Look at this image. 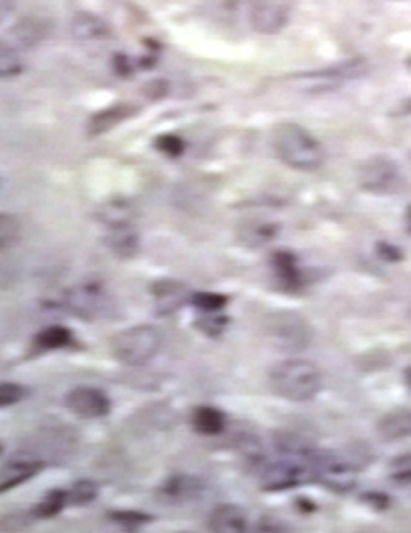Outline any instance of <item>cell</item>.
Segmentation results:
<instances>
[{
    "mask_svg": "<svg viewBox=\"0 0 411 533\" xmlns=\"http://www.w3.org/2000/svg\"><path fill=\"white\" fill-rule=\"evenodd\" d=\"M272 145L276 155L292 169L315 171L325 161L321 142L301 124L282 122L272 132Z\"/></svg>",
    "mask_w": 411,
    "mask_h": 533,
    "instance_id": "cell-1",
    "label": "cell"
},
{
    "mask_svg": "<svg viewBox=\"0 0 411 533\" xmlns=\"http://www.w3.org/2000/svg\"><path fill=\"white\" fill-rule=\"evenodd\" d=\"M270 387L280 398L292 402H309L321 392V371L301 359H290L274 365L268 375Z\"/></svg>",
    "mask_w": 411,
    "mask_h": 533,
    "instance_id": "cell-2",
    "label": "cell"
},
{
    "mask_svg": "<svg viewBox=\"0 0 411 533\" xmlns=\"http://www.w3.org/2000/svg\"><path fill=\"white\" fill-rule=\"evenodd\" d=\"M161 334L153 326H134L111 338L114 357L130 367H140L151 361L161 348Z\"/></svg>",
    "mask_w": 411,
    "mask_h": 533,
    "instance_id": "cell-3",
    "label": "cell"
},
{
    "mask_svg": "<svg viewBox=\"0 0 411 533\" xmlns=\"http://www.w3.org/2000/svg\"><path fill=\"white\" fill-rule=\"evenodd\" d=\"M292 9L294 0H251L249 23L257 33L274 35L288 25Z\"/></svg>",
    "mask_w": 411,
    "mask_h": 533,
    "instance_id": "cell-4",
    "label": "cell"
},
{
    "mask_svg": "<svg viewBox=\"0 0 411 533\" xmlns=\"http://www.w3.org/2000/svg\"><path fill=\"white\" fill-rule=\"evenodd\" d=\"M358 182L366 192L389 194L399 186L401 175L393 159L385 155H377V157H370L368 161L360 165Z\"/></svg>",
    "mask_w": 411,
    "mask_h": 533,
    "instance_id": "cell-5",
    "label": "cell"
},
{
    "mask_svg": "<svg viewBox=\"0 0 411 533\" xmlns=\"http://www.w3.org/2000/svg\"><path fill=\"white\" fill-rule=\"evenodd\" d=\"M44 470V461L29 453H17L0 466V494H5Z\"/></svg>",
    "mask_w": 411,
    "mask_h": 533,
    "instance_id": "cell-6",
    "label": "cell"
},
{
    "mask_svg": "<svg viewBox=\"0 0 411 533\" xmlns=\"http://www.w3.org/2000/svg\"><path fill=\"white\" fill-rule=\"evenodd\" d=\"M66 406L81 418H101L107 416L111 404L107 396L95 387H77L66 396Z\"/></svg>",
    "mask_w": 411,
    "mask_h": 533,
    "instance_id": "cell-7",
    "label": "cell"
},
{
    "mask_svg": "<svg viewBox=\"0 0 411 533\" xmlns=\"http://www.w3.org/2000/svg\"><path fill=\"white\" fill-rule=\"evenodd\" d=\"M272 334L278 338L280 344H286V348H305L311 340V332L305 326L303 319H298L296 315L282 313L274 326Z\"/></svg>",
    "mask_w": 411,
    "mask_h": 533,
    "instance_id": "cell-8",
    "label": "cell"
},
{
    "mask_svg": "<svg viewBox=\"0 0 411 533\" xmlns=\"http://www.w3.org/2000/svg\"><path fill=\"white\" fill-rule=\"evenodd\" d=\"M103 293L99 291V287L95 284H83V287L72 289L66 297H64V305L79 317H93L103 309Z\"/></svg>",
    "mask_w": 411,
    "mask_h": 533,
    "instance_id": "cell-9",
    "label": "cell"
},
{
    "mask_svg": "<svg viewBox=\"0 0 411 533\" xmlns=\"http://www.w3.org/2000/svg\"><path fill=\"white\" fill-rule=\"evenodd\" d=\"M377 433L387 443L409 439L411 437V410L401 408V410H393L385 414L377 424Z\"/></svg>",
    "mask_w": 411,
    "mask_h": 533,
    "instance_id": "cell-10",
    "label": "cell"
},
{
    "mask_svg": "<svg viewBox=\"0 0 411 533\" xmlns=\"http://www.w3.org/2000/svg\"><path fill=\"white\" fill-rule=\"evenodd\" d=\"M208 527L220 533H241L247 527V515L241 507L222 505L212 511L208 519Z\"/></svg>",
    "mask_w": 411,
    "mask_h": 533,
    "instance_id": "cell-11",
    "label": "cell"
},
{
    "mask_svg": "<svg viewBox=\"0 0 411 533\" xmlns=\"http://www.w3.org/2000/svg\"><path fill=\"white\" fill-rule=\"evenodd\" d=\"M74 344L72 332L64 326H48L44 330H40L33 338L31 350L35 354H42V352H52V350H62Z\"/></svg>",
    "mask_w": 411,
    "mask_h": 533,
    "instance_id": "cell-12",
    "label": "cell"
},
{
    "mask_svg": "<svg viewBox=\"0 0 411 533\" xmlns=\"http://www.w3.org/2000/svg\"><path fill=\"white\" fill-rule=\"evenodd\" d=\"M72 33H74V38L81 42H97V40L107 38L109 27L97 15L79 13L72 21Z\"/></svg>",
    "mask_w": 411,
    "mask_h": 533,
    "instance_id": "cell-13",
    "label": "cell"
},
{
    "mask_svg": "<svg viewBox=\"0 0 411 533\" xmlns=\"http://www.w3.org/2000/svg\"><path fill=\"white\" fill-rule=\"evenodd\" d=\"M13 38L25 46V48H33L40 44L44 38H46V33H48V27L42 19H37L33 15H27L23 17L15 27H13Z\"/></svg>",
    "mask_w": 411,
    "mask_h": 533,
    "instance_id": "cell-14",
    "label": "cell"
},
{
    "mask_svg": "<svg viewBox=\"0 0 411 533\" xmlns=\"http://www.w3.org/2000/svg\"><path fill=\"white\" fill-rule=\"evenodd\" d=\"M155 293V301H157V309L165 315V313H173L183 301H185V289L183 284L175 282V280H161L153 287Z\"/></svg>",
    "mask_w": 411,
    "mask_h": 533,
    "instance_id": "cell-15",
    "label": "cell"
},
{
    "mask_svg": "<svg viewBox=\"0 0 411 533\" xmlns=\"http://www.w3.org/2000/svg\"><path fill=\"white\" fill-rule=\"evenodd\" d=\"M134 112H136V108H132V105H114V108L95 114L89 122V130H91V134H105L107 130L116 128L126 118L134 116Z\"/></svg>",
    "mask_w": 411,
    "mask_h": 533,
    "instance_id": "cell-16",
    "label": "cell"
},
{
    "mask_svg": "<svg viewBox=\"0 0 411 533\" xmlns=\"http://www.w3.org/2000/svg\"><path fill=\"white\" fill-rule=\"evenodd\" d=\"M192 424H194V429L202 435H218L224 429V416L216 408L202 406V408L194 410Z\"/></svg>",
    "mask_w": 411,
    "mask_h": 533,
    "instance_id": "cell-17",
    "label": "cell"
},
{
    "mask_svg": "<svg viewBox=\"0 0 411 533\" xmlns=\"http://www.w3.org/2000/svg\"><path fill=\"white\" fill-rule=\"evenodd\" d=\"M66 505H68V492L66 490H50V492H46L44 499L33 507L31 517H35V519L56 517Z\"/></svg>",
    "mask_w": 411,
    "mask_h": 533,
    "instance_id": "cell-18",
    "label": "cell"
},
{
    "mask_svg": "<svg viewBox=\"0 0 411 533\" xmlns=\"http://www.w3.org/2000/svg\"><path fill=\"white\" fill-rule=\"evenodd\" d=\"M23 58L15 46L0 40V79H15L23 73Z\"/></svg>",
    "mask_w": 411,
    "mask_h": 533,
    "instance_id": "cell-19",
    "label": "cell"
},
{
    "mask_svg": "<svg viewBox=\"0 0 411 533\" xmlns=\"http://www.w3.org/2000/svg\"><path fill=\"white\" fill-rule=\"evenodd\" d=\"M274 268L278 278L286 284V287L294 289V287H301V270H298L296 258L288 252H278L274 256Z\"/></svg>",
    "mask_w": 411,
    "mask_h": 533,
    "instance_id": "cell-20",
    "label": "cell"
},
{
    "mask_svg": "<svg viewBox=\"0 0 411 533\" xmlns=\"http://www.w3.org/2000/svg\"><path fill=\"white\" fill-rule=\"evenodd\" d=\"M21 233V221L15 215H9V212H0V252L11 250L13 245H17Z\"/></svg>",
    "mask_w": 411,
    "mask_h": 533,
    "instance_id": "cell-21",
    "label": "cell"
},
{
    "mask_svg": "<svg viewBox=\"0 0 411 533\" xmlns=\"http://www.w3.org/2000/svg\"><path fill=\"white\" fill-rule=\"evenodd\" d=\"M198 490V482L190 476H173L165 482L163 492L169 496V499H185Z\"/></svg>",
    "mask_w": 411,
    "mask_h": 533,
    "instance_id": "cell-22",
    "label": "cell"
},
{
    "mask_svg": "<svg viewBox=\"0 0 411 533\" xmlns=\"http://www.w3.org/2000/svg\"><path fill=\"white\" fill-rule=\"evenodd\" d=\"M29 396V389L21 383L3 381L0 383V408H9L23 402Z\"/></svg>",
    "mask_w": 411,
    "mask_h": 533,
    "instance_id": "cell-23",
    "label": "cell"
},
{
    "mask_svg": "<svg viewBox=\"0 0 411 533\" xmlns=\"http://www.w3.org/2000/svg\"><path fill=\"white\" fill-rule=\"evenodd\" d=\"M97 496V484L91 480H81L68 490V503L70 505H87Z\"/></svg>",
    "mask_w": 411,
    "mask_h": 533,
    "instance_id": "cell-24",
    "label": "cell"
},
{
    "mask_svg": "<svg viewBox=\"0 0 411 533\" xmlns=\"http://www.w3.org/2000/svg\"><path fill=\"white\" fill-rule=\"evenodd\" d=\"M111 245H114V250L118 252V256H132L136 252V237L130 229H126V225H118L116 227V237L114 241H111Z\"/></svg>",
    "mask_w": 411,
    "mask_h": 533,
    "instance_id": "cell-25",
    "label": "cell"
},
{
    "mask_svg": "<svg viewBox=\"0 0 411 533\" xmlns=\"http://www.w3.org/2000/svg\"><path fill=\"white\" fill-rule=\"evenodd\" d=\"M389 474L399 484H409L411 482V451L409 453H403V455H397L391 461Z\"/></svg>",
    "mask_w": 411,
    "mask_h": 533,
    "instance_id": "cell-26",
    "label": "cell"
},
{
    "mask_svg": "<svg viewBox=\"0 0 411 533\" xmlns=\"http://www.w3.org/2000/svg\"><path fill=\"white\" fill-rule=\"evenodd\" d=\"M192 303L200 313H218L224 309V305H227V297L214 293H200L192 297Z\"/></svg>",
    "mask_w": 411,
    "mask_h": 533,
    "instance_id": "cell-27",
    "label": "cell"
},
{
    "mask_svg": "<svg viewBox=\"0 0 411 533\" xmlns=\"http://www.w3.org/2000/svg\"><path fill=\"white\" fill-rule=\"evenodd\" d=\"M157 149L169 157H177L183 153L185 145H183V140L177 136V134H163L157 138Z\"/></svg>",
    "mask_w": 411,
    "mask_h": 533,
    "instance_id": "cell-28",
    "label": "cell"
},
{
    "mask_svg": "<svg viewBox=\"0 0 411 533\" xmlns=\"http://www.w3.org/2000/svg\"><path fill=\"white\" fill-rule=\"evenodd\" d=\"M111 519L122 523L126 529H136L140 527L142 523H148L151 521V517L148 515H142V513H134V511H122V513H111Z\"/></svg>",
    "mask_w": 411,
    "mask_h": 533,
    "instance_id": "cell-29",
    "label": "cell"
},
{
    "mask_svg": "<svg viewBox=\"0 0 411 533\" xmlns=\"http://www.w3.org/2000/svg\"><path fill=\"white\" fill-rule=\"evenodd\" d=\"M224 324H227V319L222 317V311L218 313H202V322H200V328L208 334H220Z\"/></svg>",
    "mask_w": 411,
    "mask_h": 533,
    "instance_id": "cell-30",
    "label": "cell"
},
{
    "mask_svg": "<svg viewBox=\"0 0 411 533\" xmlns=\"http://www.w3.org/2000/svg\"><path fill=\"white\" fill-rule=\"evenodd\" d=\"M364 503H368L372 509H377V511H385L389 507V499L383 492H368L364 496Z\"/></svg>",
    "mask_w": 411,
    "mask_h": 533,
    "instance_id": "cell-31",
    "label": "cell"
},
{
    "mask_svg": "<svg viewBox=\"0 0 411 533\" xmlns=\"http://www.w3.org/2000/svg\"><path fill=\"white\" fill-rule=\"evenodd\" d=\"M379 256L387 262H397L401 260V252L397 250L395 245H389V243H379Z\"/></svg>",
    "mask_w": 411,
    "mask_h": 533,
    "instance_id": "cell-32",
    "label": "cell"
},
{
    "mask_svg": "<svg viewBox=\"0 0 411 533\" xmlns=\"http://www.w3.org/2000/svg\"><path fill=\"white\" fill-rule=\"evenodd\" d=\"M17 7V0H0V23H5Z\"/></svg>",
    "mask_w": 411,
    "mask_h": 533,
    "instance_id": "cell-33",
    "label": "cell"
},
{
    "mask_svg": "<svg viewBox=\"0 0 411 533\" xmlns=\"http://www.w3.org/2000/svg\"><path fill=\"white\" fill-rule=\"evenodd\" d=\"M403 379H405V385L411 389V367H407V369H405V373H403Z\"/></svg>",
    "mask_w": 411,
    "mask_h": 533,
    "instance_id": "cell-34",
    "label": "cell"
},
{
    "mask_svg": "<svg viewBox=\"0 0 411 533\" xmlns=\"http://www.w3.org/2000/svg\"><path fill=\"white\" fill-rule=\"evenodd\" d=\"M407 227H409V231H411V208L407 210Z\"/></svg>",
    "mask_w": 411,
    "mask_h": 533,
    "instance_id": "cell-35",
    "label": "cell"
},
{
    "mask_svg": "<svg viewBox=\"0 0 411 533\" xmlns=\"http://www.w3.org/2000/svg\"><path fill=\"white\" fill-rule=\"evenodd\" d=\"M407 68H409V70H411V56H409V58H407Z\"/></svg>",
    "mask_w": 411,
    "mask_h": 533,
    "instance_id": "cell-36",
    "label": "cell"
},
{
    "mask_svg": "<svg viewBox=\"0 0 411 533\" xmlns=\"http://www.w3.org/2000/svg\"><path fill=\"white\" fill-rule=\"evenodd\" d=\"M0 451H3V447H0Z\"/></svg>",
    "mask_w": 411,
    "mask_h": 533,
    "instance_id": "cell-37",
    "label": "cell"
}]
</instances>
